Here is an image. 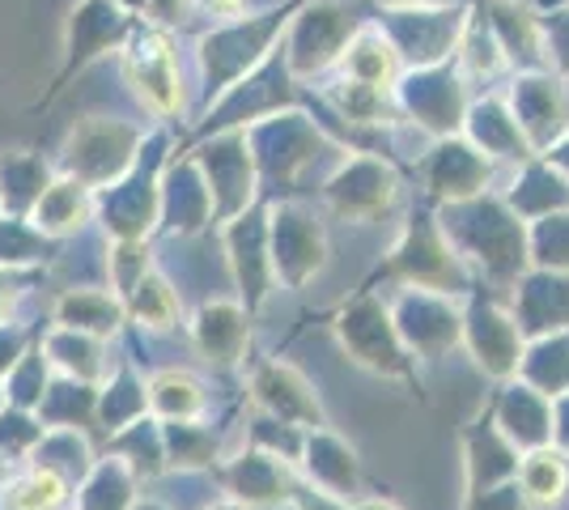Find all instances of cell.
Returning <instances> with one entry per match:
<instances>
[{
    "label": "cell",
    "mask_w": 569,
    "mask_h": 510,
    "mask_svg": "<svg viewBox=\"0 0 569 510\" xmlns=\"http://www.w3.org/2000/svg\"><path fill=\"white\" fill-rule=\"evenodd\" d=\"M137 18L128 9H119L116 0H77L64 22V51H60V69L51 73L48 94L34 102V111L51 107L56 98L69 90L77 77L86 73L90 64H98L102 56H111L128 43Z\"/></svg>",
    "instance_id": "7a4b0ae2"
},
{
    "label": "cell",
    "mask_w": 569,
    "mask_h": 510,
    "mask_svg": "<svg viewBox=\"0 0 569 510\" xmlns=\"http://www.w3.org/2000/svg\"><path fill=\"white\" fill-rule=\"evenodd\" d=\"M51 179H56V167L43 153H26V149L0 153V213L4 218H30V209L39 204V196L48 192Z\"/></svg>",
    "instance_id": "9c48e42d"
},
{
    "label": "cell",
    "mask_w": 569,
    "mask_h": 510,
    "mask_svg": "<svg viewBox=\"0 0 569 510\" xmlns=\"http://www.w3.org/2000/svg\"><path fill=\"white\" fill-rule=\"evenodd\" d=\"M26 340H30V337H26L22 328H9V323H0V379H4V374L18 366V358L26 353Z\"/></svg>",
    "instance_id": "d6a6232c"
},
{
    "label": "cell",
    "mask_w": 569,
    "mask_h": 510,
    "mask_svg": "<svg viewBox=\"0 0 569 510\" xmlns=\"http://www.w3.org/2000/svg\"><path fill=\"white\" fill-rule=\"evenodd\" d=\"M132 510H167V507H158V502H141V507H132Z\"/></svg>",
    "instance_id": "60d3db41"
},
{
    "label": "cell",
    "mask_w": 569,
    "mask_h": 510,
    "mask_svg": "<svg viewBox=\"0 0 569 510\" xmlns=\"http://www.w3.org/2000/svg\"><path fill=\"white\" fill-rule=\"evenodd\" d=\"M468 340L476 349V362L485 366L489 374H510L519 370V328L510 323L498 311H476L472 328H468Z\"/></svg>",
    "instance_id": "2e32d148"
},
{
    "label": "cell",
    "mask_w": 569,
    "mask_h": 510,
    "mask_svg": "<svg viewBox=\"0 0 569 510\" xmlns=\"http://www.w3.org/2000/svg\"><path fill=\"white\" fill-rule=\"evenodd\" d=\"M357 510H400V507H391V502H361Z\"/></svg>",
    "instance_id": "f35d334b"
},
{
    "label": "cell",
    "mask_w": 569,
    "mask_h": 510,
    "mask_svg": "<svg viewBox=\"0 0 569 510\" xmlns=\"http://www.w3.org/2000/svg\"><path fill=\"white\" fill-rule=\"evenodd\" d=\"M39 349H43L48 362H56L69 374L72 383H86V388H94L98 379H102V370H107V362H102V340L69 332V328H51L48 337L39 340Z\"/></svg>",
    "instance_id": "e0dca14e"
},
{
    "label": "cell",
    "mask_w": 569,
    "mask_h": 510,
    "mask_svg": "<svg viewBox=\"0 0 569 510\" xmlns=\"http://www.w3.org/2000/svg\"><path fill=\"white\" fill-rule=\"evenodd\" d=\"M107 268H111V293L123 302L144 281V272H153L149 268V243L144 239H137V243H111Z\"/></svg>",
    "instance_id": "f546056e"
},
{
    "label": "cell",
    "mask_w": 569,
    "mask_h": 510,
    "mask_svg": "<svg viewBox=\"0 0 569 510\" xmlns=\"http://www.w3.org/2000/svg\"><path fill=\"white\" fill-rule=\"evenodd\" d=\"M56 243L43 239L26 218H4L0 213V268L9 272H30L34 264H48Z\"/></svg>",
    "instance_id": "7402d4cb"
},
{
    "label": "cell",
    "mask_w": 569,
    "mask_h": 510,
    "mask_svg": "<svg viewBox=\"0 0 569 510\" xmlns=\"http://www.w3.org/2000/svg\"><path fill=\"white\" fill-rule=\"evenodd\" d=\"M302 456H307L310 486L319 489V493L345 502V498H353L357 489H361V463H357L353 447H345L328 430H315V438L302 447Z\"/></svg>",
    "instance_id": "8fae6325"
},
{
    "label": "cell",
    "mask_w": 569,
    "mask_h": 510,
    "mask_svg": "<svg viewBox=\"0 0 569 510\" xmlns=\"http://www.w3.org/2000/svg\"><path fill=\"white\" fill-rule=\"evenodd\" d=\"M94 413H98V421L111 430V434L128 430L132 421H141V417H144V388L132 379V370H128V366H123L116 379H111V388L98 396Z\"/></svg>",
    "instance_id": "cb8c5ba5"
},
{
    "label": "cell",
    "mask_w": 569,
    "mask_h": 510,
    "mask_svg": "<svg viewBox=\"0 0 569 510\" xmlns=\"http://www.w3.org/2000/svg\"><path fill=\"white\" fill-rule=\"evenodd\" d=\"M119 51H123V77H128L132 94L141 98L158 120H170L183 107V81H179V56H174L170 30L137 18L128 43Z\"/></svg>",
    "instance_id": "277c9868"
},
{
    "label": "cell",
    "mask_w": 569,
    "mask_h": 510,
    "mask_svg": "<svg viewBox=\"0 0 569 510\" xmlns=\"http://www.w3.org/2000/svg\"><path fill=\"white\" fill-rule=\"evenodd\" d=\"M289 502H293L298 510H349L340 498H328V493H319L315 486H310V489L293 486V489H289Z\"/></svg>",
    "instance_id": "e575fe53"
},
{
    "label": "cell",
    "mask_w": 569,
    "mask_h": 510,
    "mask_svg": "<svg viewBox=\"0 0 569 510\" xmlns=\"http://www.w3.org/2000/svg\"><path fill=\"white\" fill-rule=\"evenodd\" d=\"M531 502L522 498V489L510 481V486H498L489 489V493H476L472 498V510H527Z\"/></svg>",
    "instance_id": "1f68e13d"
},
{
    "label": "cell",
    "mask_w": 569,
    "mask_h": 510,
    "mask_svg": "<svg viewBox=\"0 0 569 510\" xmlns=\"http://www.w3.org/2000/svg\"><path fill=\"white\" fill-rule=\"evenodd\" d=\"M119 9H128V13H132V18H141L144 13V4H149V0H116Z\"/></svg>",
    "instance_id": "8d00e7d4"
},
{
    "label": "cell",
    "mask_w": 569,
    "mask_h": 510,
    "mask_svg": "<svg viewBox=\"0 0 569 510\" xmlns=\"http://www.w3.org/2000/svg\"><path fill=\"white\" fill-rule=\"evenodd\" d=\"M162 456L174 468H200V463L213 460V438L196 421H167L162 426Z\"/></svg>",
    "instance_id": "83f0119b"
},
{
    "label": "cell",
    "mask_w": 569,
    "mask_h": 510,
    "mask_svg": "<svg viewBox=\"0 0 569 510\" xmlns=\"http://www.w3.org/2000/svg\"><path fill=\"white\" fill-rule=\"evenodd\" d=\"M144 146V132L128 120H81L69 132V141L56 158V174L77 179L81 188L102 192L111 188L123 170L137 162V153Z\"/></svg>",
    "instance_id": "3957f363"
},
{
    "label": "cell",
    "mask_w": 569,
    "mask_h": 510,
    "mask_svg": "<svg viewBox=\"0 0 569 510\" xmlns=\"http://www.w3.org/2000/svg\"><path fill=\"white\" fill-rule=\"evenodd\" d=\"M43 391H48V358H43V349L34 340L22 358H18V366L4 374V404L30 413L43 400Z\"/></svg>",
    "instance_id": "484cf974"
},
{
    "label": "cell",
    "mask_w": 569,
    "mask_h": 510,
    "mask_svg": "<svg viewBox=\"0 0 569 510\" xmlns=\"http://www.w3.org/2000/svg\"><path fill=\"white\" fill-rule=\"evenodd\" d=\"M230 251H234V272L238 286L247 293L251 307H260L268 293V260H263V230L247 226V218L230 226Z\"/></svg>",
    "instance_id": "ffe728a7"
},
{
    "label": "cell",
    "mask_w": 569,
    "mask_h": 510,
    "mask_svg": "<svg viewBox=\"0 0 569 510\" xmlns=\"http://www.w3.org/2000/svg\"><path fill=\"white\" fill-rule=\"evenodd\" d=\"M0 409H4V391H0Z\"/></svg>",
    "instance_id": "b9f144b4"
},
{
    "label": "cell",
    "mask_w": 569,
    "mask_h": 510,
    "mask_svg": "<svg viewBox=\"0 0 569 510\" xmlns=\"http://www.w3.org/2000/svg\"><path fill=\"white\" fill-rule=\"evenodd\" d=\"M43 438L39 417H30L26 409H4L0 413V460H26Z\"/></svg>",
    "instance_id": "4dcf8cb0"
},
{
    "label": "cell",
    "mask_w": 569,
    "mask_h": 510,
    "mask_svg": "<svg viewBox=\"0 0 569 510\" xmlns=\"http://www.w3.org/2000/svg\"><path fill=\"white\" fill-rule=\"evenodd\" d=\"M123 316L141 328L167 332L170 323L179 319V293L170 290V281L162 272H144V281L123 298Z\"/></svg>",
    "instance_id": "44dd1931"
},
{
    "label": "cell",
    "mask_w": 569,
    "mask_h": 510,
    "mask_svg": "<svg viewBox=\"0 0 569 510\" xmlns=\"http://www.w3.org/2000/svg\"><path fill=\"white\" fill-rule=\"evenodd\" d=\"M552 434H557V438H561V442L569 447V413L561 417V426H552Z\"/></svg>",
    "instance_id": "74e56055"
},
{
    "label": "cell",
    "mask_w": 569,
    "mask_h": 510,
    "mask_svg": "<svg viewBox=\"0 0 569 510\" xmlns=\"http://www.w3.org/2000/svg\"><path fill=\"white\" fill-rule=\"evenodd\" d=\"M128 502H132V468L123 460L98 463L81 493V510H123Z\"/></svg>",
    "instance_id": "4316f807"
},
{
    "label": "cell",
    "mask_w": 569,
    "mask_h": 510,
    "mask_svg": "<svg viewBox=\"0 0 569 510\" xmlns=\"http://www.w3.org/2000/svg\"><path fill=\"white\" fill-rule=\"evenodd\" d=\"M340 340L345 349L353 353V362L370 366L379 374H403L408 362H403L400 344H396V332L387 328L379 302H357L349 316L340 319Z\"/></svg>",
    "instance_id": "8992f818"
},
{
    "label": "cell",
    "mask_w": 569,
    "mask_h": 510,
    "mask_svg": "<svg viewBox=\"0 0 569 510\" xmlns=\"http://www.w3.org/2000/svg\"><path fill=\"white\" fill-rule=\"evenodd\" d=\"M251 396L263 413L281 426H293V430H323V404L319 396L302 379V370L284 362H263L256 374H251Z\"/></svg>",
    "instance_id": "5b68a950"
},
{
    "label": "cell",
    "mask_w": 569,
    "mask_h": 510,
    "mask_svg": "<svg viewBox=\"0 0 569 510\" xmlns=\"http://www.w3.org/2000/svg\"><path fill=\"white\" fill-rule=\"evenodd\" d=\"M345 69L353 77L357 86H370V90H382V81L396 73V56L382 43L379 34H361L353 48H349V60Z\"/></svg>",
    "instance_id": "f1b7e54d"
},
{
    "label": "cell",
    "mask_w": 569,
    "mask_h": 510,
    "mask_svg": "<svg viewBox=\"0 0 569 510\" xmlns=\"http://www.w3.org/2000/svg\"><path fill=\"white\" fill-rule=\"evenodd\" d=\"M123 302L107 290H64L51 307V323L56 328H69V332H81V337L107 340L119 332L123 323Z\"/></svg>",
    "instance_id": "30bf717a"
},
{
    "label": "cell",
    "mask_w": 569,
    "mask_h": 510,
    "mask_svg": "<svg viewBox=\"0 0 569 510\" xmlns=\"http://www.w3.org/2000/svg\"><path fill=\"white\" fill-rule=\"evenodd\" d=\"M319 230L293 213H281L272 226V264L289 286H302L310 268H319Z\"/></svg>",
    "instance_id": "5bb4252c"
},
{
    "label": "cell",
    "mask_w": 569,
    "mask_h": 510,
    "mask_svg": "<svg viewBox=\"0 0 569 510\" xmlns=\"http://www.w3.org/2000/svg\"><path fill=\"white\" fill-rule=\"evenodd\" d=\"M226 486L234 493V502L242 507H268V502H281L293 489V477L277 456L268 451H247L226 468Z\"/></svg>",
    "instance_id": "7c38bea8"
},
{
    "label": "cell",
    "mask_w": 569,
    "mask_h": 510,
    "mask_svg": "<svg viewBox=\"0 0 569 510\" xmlns=\"http://www.w3.org/2000/svg\"><path fill=\"white\" fill-rule=\"evenodd\" d=\"M94 218V192L90 188H81L77 179H64V174H56L48 183V192L39 196V204L30 209V226L51 239V243H60V239H69L77 234L86 221Z\"/></svg>",
    "instance_id": "52a82bcc"
},
{
    "label": "cell",
    "mask_w": 569,
    "mask_h": 510,
    "mask_svg": "<svg viewBox=\"0 0 569 510\" xmlns=\"http://www.w3.org/2000/svg\"><path fill=\"white\" fill-rule=\"evenodd\" d=\"M158 146H162V132L144 137L137 162L123 170L111 188L94 192V218L102 221L111 243L149 239V230L158 226V213H162V170H167V158L158 153Z\"/></svg>",
    "instance_id": "6da1fadb"
},
{
    "label": "cell",
    "mask_w": 569,
    "mask_h": 510,
    "mask_svg": "<svg viewBox=\"0 0 569 510\" xmlns=\"http://www.w3.org/2000/svg\"><path fill=\"white\" fill-rule=\"evenodd\" d=\"M144 409L158 421H196L204 413V388L188 370H158L144 388Z\"/></svg>",
    "instance_id": "9a60e30c"
},
{
    "label": "cell",
    "mask_w": 569,
    "mask_h": 510,
    "mask_svg": "<svg viewBox=\"0 0 569 510\" xmlns=\"http://www.w3.org/2000/svg\"><path fill=\"white\" fill-rule=\"evenodd\" d=\"M209 510H251V507H242V502H221V507H209Z\"/></svg>",
    "instance_id": "ab89813d"
},
{
    "label": "cell",
    "mask_w": 569,
    "mask_h": 510,
    "mask_svg": "<svg viewBox=\"0 0 569 510\" xmlns=\"http://www.w3.org/2000/svg\"><path fill=\"white\" fill-rule=\"evenodd\" d=\"M501 434L515 447H527V451H540L552 438V409L536 391L519 388L506 404H501Z\"/></svg>",
    "instance_id": "d6986e66"
},
{
    "label": "cell",
    "mask_w": 569,
    "mask_h": 510,
    "mask_svg": "<svg viewBox=\"0 0 569 510\" xmlns=\"http://www.w3.org/2000/svg\"><path fill=\"white\" fill-rule=\"evenodd\" d=\"M191 340L209 362L234 366L247 353V340H251L247 311L238 302H204L191 319Z\"/></svg>",
    "instance_id": "ba28073f"
},
{
    "label": "cell",
    "mask_w": 569,
    "mask_h": 510,
    "mask_svg": "<svg viewBox=\"0 0 569 510\" xmlns=\"http://www.w3.org/2000/svg\"><path fill=\"white\" fill-rule=\"evenodd\" d=\"M200 167L209 174V196H213V209L221 218H230L234 209L247 204V196H251V162L238 149V141H217V146H209L204 158H200Z\"/></svg>",
    "instance_id": "4fadbf2b"
},
{
    "label": "cell",
    "mask_w": 569,
    "mask_h": 510,
    "mask_svg": "<svg viewBox=\"0 0 569 510\" xmlns=\"http://www.w3.org/2000/svg\"><path fill=\"white\" fill-rule=\"evenodd\" d=\"M515 486L522 489L527 502L536 507H552L561 502L569 489V460L566 451H552V447H540V451H527L519 460V472H515Z\"/></svg>",
    "instance_id": "ac0fdd59"
},
{
    "label": "cell",
    "mask_w": 569,
    "mask_h": 510,
    "mask_svg": "<svg viewBox=\"0 0 569 510\" xmlns=\"http://www.w3.org/2000/svg\"><path fill=\"white\" fill-rule=\"evenodd\" d=\"M204 13H213V18H238L242 13V0H196Z\"/></svg>",
    "instance_id": "d590c367"
},
{
    "label": "cell",
    "mask_w": 569,
    "mask_h": 510,
    "mask_svg": "<svg viewBox=\"0 0 569 510\" xmlns=\"http://www.w3.org/2000/svg\"><path fill=\"white\" fill-rule=\"evenodd\" d=\"M26 281H30V272H9V268H0V323H9V311H13V302L22 298Z\"/></svg>",
    "instance_id": "836d02e7"
},
{
    "label": "cell",
    "mask_w": 569,
    "mask_h": 510,
    "mask_svg": "<svg viewBox=\"0 0 569 510\" xmlns=\"http://www.w3.org/2000/svg\"><path fill=\"white\" fill-rule=\"evenodd\" d=\"M94 404H98V391L86 388V383H48L43 391V400H39V417H43V426H60V430H77L86 417H94Z\"/></svg>",
    "instance_id": "603a6c76"
},
{
    "label": "cell",
    "mask_w": 569,
    "mask_h": 510,
    "mask_svg": "<svg viewBox=\"0 0 569 510\" xmlns=\"http://www.w3.org/2000/svg\"><path fill=\"white\" fill-rule=\"evenodd\" d=\"M69 498V481L48 468H30L13 486H4V510H56Z\"/></svg>",
    "instance_id": "d4e9b609"
}]
</instances>
